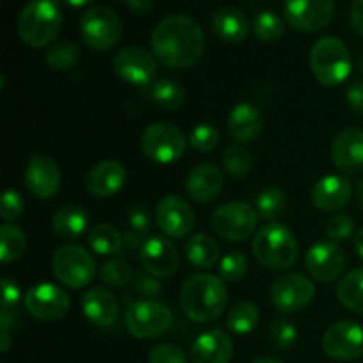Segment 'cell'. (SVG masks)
Masks as SVG:
<instances>
[{
    "instance_id": "1",
    "label": "cell",
    "mask_w": 363,
    "mask_h": 363,
    "mask_svg": "<svg viewBox=\"0 0 363 363\" xmlns=\"http://www.w3.org/2000/svg\"><path fill=\"white\" fill-rule=\"evenodd\" d=\"M151 48L156 59L165 66L176 69L191 67L204 55V32L194 18L172 14L156 25L151 35Z\"/></svg>"
},
{
    "instance_id": "2",
    "label": "cell",
    "mask_w": 363,
    "mask_h": 363,
    "mask_svg": "<svg viewBox=\"0 0 363 363\" xmlns=\"http://www.w3.org/2000/svg\"><path fill=\"white\" fill-rule=\"evenodd\" d=\"M229 293L222 279L209 273H197L183 284L181 307L197 323H211L223 314Z\"/></svg>"
},
{
    "instance_id": "3",
    "label": "cell",
    "mask_w": 363,
    "mask_h": 363,
    "mask_svg": "<svg viewBox=\"0 0 363 363\" xmlns=\"http://www.w3.org/2000/svg\"><path fill=\"white\" fill-rule=\"evenodd\" d=\"M252 252L259 264L273 272H286L298 261V241L291 229L279 222H269L257 230Z\"/></svg>"
},
{
    "instance_id": "4",
    "label": "cell",
    "mask_w": 363,
    "mask_h": 363,
    "mask_svg": "<svg viewBox=\"0 0 363 363\" xmlns=\"http://www.w3.org/2000/svg\"><path fill=\"white\" fill-rule=\"evenodd\" d=\"M62 27V13L55 0H30L18 18V32L32 48L50 45Z\"/></svg>"
},
{
    "instance_id": "5",
    "label": "cell",
    "mask_w": 363,
    "mask_h": 363,
    "mask_svg": "<svg viewBox=\"0 0 363 363\" xmlns=\"http://www.w3.org/2000/svg\"><path fill=\"white\" fill-rule=\"evenodd\" d=\"M353 67L351 53L339 38L326 35L311 50V69L325 87H337L347 80Z\"/></svg>"
},
{
    "instance_id": "6",
    "label": "cell",
    "mask_w": 363,
    "mask_h": 363,
    "mask_svg": "<svg viewBox=\"0 0 363 363\" xmlns=\"http://www.w3.org/2000/svg\"><path fill=\"white\" fill-rule=\"evenodd\" d=\"M53 275L62 286L82 289L96 277V261L85 248L78 245H64L57 248L52 259Z\"/></svg>"
},
{
    "instance_id": "7",
    "label": "cell",
    "mask_w": 363,
    "mask_h": 363,
    "mask_svg": "<svg viewBox=\"0 0 363 363\" xmlns=\"http://www.w3.org/2000/svg\"><path fill=\"white\" fill-rule=\"evenodd\" d=\"M124 323L135 339L149 340L163 335L172 325V312L156 300H138L128 307Z\"/></svg>"
},
{
    "instance_id": "8",
    "label": "cell",
    "mask_w": 363,
    "mask_h": 363,
    "mask_svg": "<svg viewBox=\"0 0 363 363\" xmlns=\"http://www.w3.org/2000/svg\"><path fill=\"white\" fill-rule=\"evenodd\" d=\"M257 211L247 202H227L215 209L211 215V227L220 238L227 241H245L255 233Z\"/></svg>"
},
{
    "instance_id": "9",
    "label": "cell",
    "mask_w": 363,
    "mask_h": 363,
    "mask_svg": "<svg viewBox=\"0 0 363 363\" xmlns=\"http://www.w3.org/2000/svg\"><path fill=\"white\" fill-rule=\"evenodd\" d=\"M142 152L156 163H172L186 151L183 131L169 123H155L147 126L140 138Z\"/></svg>"
},
{
    "instance_id": "10",
    "label": "cell",
    "mask_w": 363,
    "mask_h": 363,
    "mask_svg": "<svg viewBox=\"0 0 363 363\" xmlns=\"http://www.w3.org/2000/svg\"><path fill=\"white\" fill-rule=\"evenodd\" d=\"M80 34L85 45L92 50L105 52L117 45L123 34V25L119 16L108 7H92L82 16Z\"/></svg>"
},
{
    "instance_id": "11",
    "label": "cell",
    "mask_w": 363,
    "mask_h": 363,
    "mask_svg": "<svg viewBox=\"0 0 363 363\" xmlns=\"http://www.w3.org/2000/svg\"><path fill=\"white\" fill-rule=\"evenodd\" d=\"M314 282L308 277L301 273H286L273 284L272 301L282 314H296L314 300Z\"/></svg>"
},
{
    "instance_id": "12",
    "label": "cell",
    "mask_w": 363,
    "mask_h": 363,
    "mask_svg": "<svg viewBox=\"0 0 363 363\" xmlns=\"http://www.w3.org/2000/svg\"><path fill=\"white\" fill-rule=\"evenodd\" d=\"M323 351L337 362H351L363 357V326L354 321H339L323 335Z\"/></svg>"
},
{
    "instance_id": "13",
    "label": "cell",
    "mask_w": 363,
    "mask_h": 363,
    "mask_svg": "<svg viewBox=\"0 0 363 363\" xmlns=\"http://www.w3.org/2000/svg\"><path fill=\"white\" fill-rule=\"evenodd\" d=\"M333 13V0H284L286 21L301 32L323 30L330 25Z\"/></svg>"
},
{
    "instance_id": "14",
    "label": "cell",
    "mask_w": 363,
    "mask_h": 363,
    "mask_svg": "<svg viewBox=\"0 0 363 363\" xmlns=\"http://www.w3.org/2000/svg\"><path fill=\"white\" fill-rule=\"evenodd\" d=\"M25 308L41 321H59L69 311V296L55 284H38L25 294Z\"/></svg>"
},
{
    "instance_id": "15",
    "label": "cell",
    "mask_w": 363,
    "mask_h": 363,
    "mask_svg": "<svg viewBox=\"0 0 363 363\" xmlns=\"http://www.w3.org/2000/svg\"><path fill=\"white\" fill-rule=\"evenodd\" d=\"M305 268L308 275L318 282H333L342 275L346 268V255L335 241H319L308 250L305 257Z\"/></svg>"
},
{
    "instance_id": "16",
    "label": "cell",
    "mask_w": 363,
    "mask_h": 363,
    "mask_svg": "<svg viewBox=\"0 0 363 363\" xmlns=\"http://www.w3.org/2000/svg\"><path fill=\"white\" fill-rule=\"evenodd\" d=\"M156 223L169 238H184L194 230L195 213L184 199L167 195L156 206Z\"/></svg>"
},
{
    "instance_id": "17",
    "label": "cell",
    "mask_w": 363,
    "mask_h": 363,
    "mask_svg": "<svg viewBox=\"0 0 363 363\" xmlns=\"http://www.w3.org/2000/svg\"><path fill=\"white\" fill-rule=\"evenodd\" d=\"M62 176L52 158L45 155H32L25 170V186L32 197L48 201L60 190Z\"/></svg>"
},
{
    "instance_id": "18",
    "label": "cell",
    "mask_w": 363,
    "mask_h": 363,
    "mask_svg": "<svg viewBox=\"0 0 363 363\" xmlns=\"http://www.w3.org/2000/svg\"><path fill=\"white\" fill-rule=\"evenodd\" d=\"M113 69L124 82L147 87L156 73V60L147 50L128 46L113 57Z\"/></svg>"
},
{
    "instance_id": "19",
    "label": "cell",
    "mask_w": 363,
    "mask_h": 363,
    "mask_svg": "<svg viewBox=\"0 0 363 363\" xmlns=\"http://www.w3.org/2000/svg\"><path fill=\"white\" fill-rule=\"evenodd\" d=\"M140 262L145 272L156 279H167L179 268V250L170 240L163 236L149 238L140 248Z\"/></svg>"
},
{
    "instance_id": "20",
    "label": "cell",
    "mask_w": 363,
    "mask_h": 363,
    "mask_svg": "<svg viewBox=\"0 0 363 363\" xmlns=\"http://www.w3.org/2000/svg\"><path fill=\"white\" fill-rule=\"evenodd\" d=\"M312 204L323 213H335L346 208L353 197V184L347 177L330 174L321 177L312 188Z\"/></svg>"
},
{
    "instance_id": "21",
    "label": "cell",
    "mask_w": 363,
    "mask_h": 363,
    "mask_svg": "<svg viewBox=\"0 0 363 363\" xmlns=\"http://www.w3.org/2000/svg\"><path fill=\"white\" fill-rule=\"evenodd\" d=\"M332 162L340 172L357 174L363 170V131L346 128L332 144Z\"/></svg>"
},
{
    "instance_id": "22",
    "label": "cell",
    "mask_w": 363,
    "mask_h": 363,
    "mask_svg": "<svg viewBox=\"0 0 363 363\" xmlns=\"http://www.w3.org/2000/svg\"><path fill=\"white\" fill-rule=\"evenodd\" d=\"M82 311L91 325L106 328L119 318V301L105 287H92L82 298Z\"/></svg>"
},
{
    "instance_id": "23",
    "label": "cell",
    "mask_w": 363,
    "mask_h": 363,
    "mask_svg": "<svg viewBox=\"0 0 363 363\" xmlns=\"http://www.w3.org/2000/svg\"><path fill=\"white\" fill-rule=\"evenodd\" d=\"M234 344L223 330H209L191 346L194 363H229L233 360Z\"/></svg>"
},
{
    "instance_id": "24",
    "label": "cell",
    "mask_w": 363,
    "mask_h": 363,
    "mask_svg": "<svg viewBox=\"0 0 363 363\" xmlns=\"http://www.w3.org/2000/svg\"><path fill=\"white\" fill-rule=\"evenodd\" d=\"M223 188L222 170L211 163L197 165L186 177V194L194 201L208 204L220 195Z\"/></svg>"
},
{
    "instance_id": "25",
    "label": "cell",
    "mask_w": 363,
    "mask_h": 363,
    "mask_svg": "<svg viewBox=\"0 0 363 363\" xmlns=\"http://www.w3.org/2000/svg\"><path fill=\"white\" fill-rule=\"evenodd\" d=\"M262 126H264V117H262L261 110L252 103H240L234 106L227 119V128L234 140L241 142V144H248V142L257 140L261 135Z\"/></svg>"
},
{
    "instance_id": "26",
    "label": "cell",
    "mask_w": 363,
    "mask_h": 363,
    "mask_svg": "<svg viewBox=\"0 0 363 363\" xmlns=\"http://www.w3.org/2000/svg\"><path fill=\"white\" fill-rule=\"evenodd\" d=\"M126 183V169L119 162L106 160L91 169L87 176V188L94 197L108 199L116 195Z\"/></svg>"
},
{
    "instance_id": "27",
    "label": "cell",
    "mask_w": 363,
    "mask_h": 363,
    "mask_svg": "<svg viewBox=\"0 0 363 363\" xmlns=\"http://www.w3.org/2000/svg\"><path fill=\"white\" fill-rule=\"evenodd\" d=\"M213 30L222 41L241 43L250 32V21L241 9L223 7L213 16Z\"/></svg>"
},
{
    "instance_id": "28",
    "label": "cell",
    "mask_w": 363,
    "mask_h": 363,
    "mask_svg": "<svg viewBox=\"0 0 363 363\" xmlns=\"http://www.w3.org/2000/svg\"><path fill=\"white\" fill-rule=\"evenodd\" d=\"M89 216L84 208L74 204H66L55 211L52 218V229L62 240H77L85 233Z\"/></svg>"
},
{
    "instance_id": "29",
    "label": "cell",
    "mask_w": 363,
    "mask_h": 363,
    "mask_svg": "<svg viewBox=\"0 0 363 363\" xmlns=\"http://www.w3.org/2000/svg\"><path fill=\"white\" fill-rule=\"evenodd\" d=\"M144 96L155 105L165 110H179L184 105L186 92L176 80L163 78L144 87Z\"/></svg>"
},
{
    "instance_id": "30",
    "label": "cell",
    "mask_w": 363,
    "mask_h": 363,
    "mask_svg": "<svg viewBox=\"0 0 363 363\" xmlns=\"http://www.w3.org/2000/svg\"><path fill=\"white\" fill-rule=\"evenodd\" d=\"M186 257L195 268L209 269L218 262L220 259V247L213 238L208 234H195L184 245Z\"/></svg>"
},
{
    "instance_id": "31",
    "label": "cell",
    "mask_w": 363,
    "mask_h": 363,
    "mask_svg": "<svg viewBox=\"0 0 363 363\" xmlns=\"http://www.w3.org/2000/svg\"><path fill=\"white\" fill-rule=\"evenodd\" d=\"M339 301L351 312L363 314V268H357L342 277L337 287Z\"/></svg>"
},
{
    "instance_id": "32",
    "label": "cell",
    "mask_w": 363,
    "mask_h": 363,
    "mask_svg": "<svg viewBox=\"0 0 363 363\" xmlns=\"http://www.w3.org/2000/svg\"><path fill=\"white\" fill-rule=\"evenodd\" d=\"M27 236L14 223H4L0 227V261L13 262L25 254Z\"/></svg>"
},
{
    "instance_id": "33",
    "label": "cell",
    "mask_w": 363,
    "mask_h": 363,
    "mask_svg": "<svg viewBox=\"0 0 363 363\" xmlns=\"http://www.w3.org/2000/svg\"><path fill=\"white\" fill-rule=\"evenodd\" d=\"M89 245L99 255H116L123 248V236L110 223H99L89 233Z\"/></svg>"
},
{
    "instance_id": "34",
    "label": "cell",
    "mask_w": 363,
    "mask_h": 363,
    "mask_svg": "<svg viewBox=\"0 0 363 363\" xmlns=\"http://www.w3.org/2000/svg\"><path fill=\"white\" fill-rule=\"evenodd\" d=\"M259 308L250 301H240L227 315V326L238 335H247L257 326Z\"/></svg>"
},
{
    "instance_id": "35",
    "label": "cell",
    "mask_w": 363,
    "mask_h": 363,
    "mask_svg": "<svg viewBox=\"0 0 363 363\" xmlns=\"http://www.w3.org/2000/svg\"><path fill=\"white\" fill-rule=\"evenodd\" d=\"M255 211L266 222L279 218L286 211V195L280 188L268 186L255 199Z\"/></svg>"
},
{
    "instance_id": "36",
    "label": "cell",
    "mask_w": 363,
    "mask_h": 363,
    "mask_svg": "<svg viewBox=\"0 0 363 363\" xmlns=\"http://www.w3.org/2000/svg\"><path fill=\"white\" fill-rule=\"evenodd\" d=\"M80 48L71 41H59L50 46L46 52V62L55 71H67L74 67L80 60Z\"/></svg>"
},
{
    "instance_id": "37",
    "label": "cell",
    "mask_w": 363,
    "mask_h": 363,
    "mask_svg": "<svg viewBox=\"0 0 363 363\" xmlns=\"http://www.w3.org/2000/svg\"><path fill=\"white\" fill-rule=\"evenodd\" d=\"M99 279L108 287H124L133 279V272H131V266L126 261L112 259V261H106L99 268Z\"/></svg>"
},
{
    "instance_id": "38",
    "label": "cell",
    "mask_w": 363,
    "mask_h": 363,
    "mask_svg": "<svg viewBox=\"0 0 363 363\" xmlns=\"http://www.w3.org/2000/svg\"><path fill=\"white\" fill-rule=\"evenodd\" d=\"M254 34L261 41H277L284 34V20L273 11H262L254 20Z\"/></svg>"
},
{
    "instance_id": "39",
    "label": "cell",
    "mask_w": 363,
    "mask_h": 363,
    "mask_svg": "<svg viewBox=\"0 0 363 363\" xmlns=\"http://www.w3.org/2000/svg\"><path fill=\"white\" fill-rule=\"evenodd\" d=\"M223 169L234 177H245L252 169V158L241 145H230L222 155Z\"/></svg>"
},
{
    "instance_id": "40",
    "label": "cell",
    "mask_w": 363,
    "mask_h": 363,
    "mask_svg": "<svg viewBox=\"0 0 363 363\" xmlns=\"http://www.w3.org/2000/svg\"><path fill=\"white\" fill-rule=\"evenodd\" d=\"M220 279L223 282H238L247 275L248 261L241 252H230L220 262Z\"/></svg>"
},
{
    "instance_id": "41",
    "label": "cell",
    "mask_w": 363,
    "mask_h": 363,
    "mask_svg": "<svg viewBox=\"0 0 363 363\" xmlns=\"http://www.w3.org/2000/svg\"><path fill=\"white\" fill-rule=\"evenodd\" d=\"M220 133L213 124H197L190 133V144L195 151L209 152L218 145Z\"/></svg>"
},
{
    "instance_id": "42",
    "label": "cell",
    "mask_w": 363,
    "mask_h": 363,
    "mask_svg": "<svg viewBox=\"0 0 363 363\" xmlns=\"http://www.w3.org/2000/svg\"><path fill=\"white\" fill-rule=\"evenodd\" d=\"M269 339L280 350H289L294 346L298 339V332L294 328V325L287 319L279 318L273 321V325L269 326Z\"/></svg>"
},
{
    "instance_id": "43",
    "label": "cell",
    "mask_w": 363,
    "mask_h": 363,
    "mask_svg": "<svg viewBox=\"0 0 363 363\" xmlns=\"http://www.w3.org/2000/svg\"><path fill=\"white\" fill-rule=\"evenodd\" d=\"M326 236L330 238V241H346L353 236L354 233V220L350 215H333L332 218L326 223Z\"/></svg>"
},
{
    "instance_id": "44",
    "label": "cell",
    "mask_w": 363,
    "mask_h": 363,
    "mask_svg": "<svg viewBox=\"0 0 363 363\" xmlns=\"http://www.w3.org/2000/svg\"><path fill=\"white\" fill-rule=\"evenodd\" d=\"M25 202L21 195L14 190L4 191L2 195V206H0V218L4 223H13L14 220L20 218L23 215Z\"/></svg>"
},
{
    "instance_id": "45",
    "label": "cell",
    "mask_w": 363,
    "mask_h": 363,
    "mask_svg": "<svg viewBox=\"0 0 363 363\" xmlns=\"http://www.w3.org/2000/svg\"><path fill=\"white\" fill-rule=\"evenodd\" d=\"M133 293L142 300H152V298L162 296L163 287L162 282H158V279L151 273H138L133 277Z\"/></svg>"
},
{
    "instance_id": "46",
    "label": "cell",
    "mask_w": 363,
    "mask_h": 363,
    "mask_svg": "<svg viewBox=\"0 0 363 363\" xmlns=\"http://www.w3.org/2000/svg\"><path fill=\"white\" fill-rule=\"evenodd\" d=\"M149 363H188V360L177 346L160 344L149 354Z\"/></svg>"
},
{
    "instance_id": "47",
    "label": "cell",
    "mask_w": 363,
    "mask_h": 363,
    "mask_svg": "<svg viewBox=\"0 0 363 363\" xmlns=\"http://www.w3.org/2000/svg\"><path fill=\"white\" fill-rule=\"evenodd\" d=\"M130 225L131 230L137 233L138 236H147L149 230H151V213L145 206H137V208L131 209Z\"/></svg>"
},
{
    "instance_id": "48",
    "label": "cell",
    "mask_w": 363,
    "mask_h": 363,
    "mask_svg": "<svg viewBox=\"0 0 363 363\" xmlns=\"http://www.w3.org/2000/svg\"><path fill=\"white\" fill-rule=\"evenodd\" d=\"M20 301V289L11 279H2V311H16Z\"/></svg>"
},
{
    "instance_id": "49",
    "label": "cell",
    "mask_w": 363,
    "mask_h": 363,
    "mask_svg": "<svg viewBox=\"0 0 363 363\" xmlns=\"http://www.w3.org/2000/svg\"><path fill=\"white\" fill-rule=\"evenodd\" d=\"M346 98L351 108L357 113H360V116H363V80L351 82L350 87H347Z\"/></svg>"
},
{
    "instance_id": "50",
    "label": "cell",
    "mask_w": 363,
    "mask_h": 363,
    "mask_svg": "<svg viewBox=\"0 0 363 363\" xmlns=\"http://www.w3.org/2000/svg\"><path fill=\"white\" fill-rule=\"evenodd\" d=\"M350 23L358 35H363V0H354L351 4Z\"/></svg>"
},
{
    "instance_id": "51",
    "label": "cell",
    "mask_w": 363,
    "mask_h": 363,
    "mask_svg": "<svg viewBox=\"0 0 363 363\" xmlns=\"http://www.w3.org/2000/svg\"><path fill=\"white\" fill-rule=\"evenodd\" d=\"M119 2H123L124 6H128L131 11H135L138 14L149 13V9L152 6V0H119Z\"/></svg>"
},
{
    "instance_id": "52",
    "label": "cell",
    "mask_w": 363,
    "mask_h": 363,
    "mask_svg": "<svg viewBox=\"0 0 363 363\" xmlns=\"http://www.w3.org/2000/svg\"><path fill=\"white\" fill-rule=\"evenodd\" d=\"M142 240H144V238L138 236L137 233L131 230V233H126L123 236V247L126 248V250H137V248H142V245H144Z\"/></svg>"
},
{
    "instance_id": "53",
    "label": "cell",
    "mask_w": 363,
    "mask_h": 363,
    "mask_svg": "<svg viewBox=\"0 0 363 363\" xmlns=\"http://www.w3.org/2000/svg\"><path fill=\"white\" fill-rule=\"evenodd\" d=\"M354 250L360 255V259H363V227L354 234Z\"/></svg>"
},
{
    "instance_id": "54",
    "label": "cell",
    "mask_w": 363,
    "mask_h": 363,
    "mask_svg": "<svg viewBox=\"0 0 363 363\" xmlns=\"http://www.w3.org/2000/svg\"><path fill=\"white\" fill-rule=\"evenodd\" d=\"M9 346H11L9 332H2L0 333V351H2V353H7Z\"/></svg>"
},
{
    "instance_id": "55",
    "label": "cell",
    "mask_w": 363,
    "mask_h": 363,
    "mask_svg": "<svg viewBox=\"0 0 363 363\" xmlns=\"http://www.w3.org/2000/svg\"><path fill=\"white\" fill-rule=\"evenodd\" d=\"M354 199H357L358 206L363 209V179L357 184V188H354Z\"/></svg>"
},
{
    "instance_id": "56",
    "label": "cell",
    "mask_w": 363,
    "mask_h": 363,
    "mask_svg": "<svg viewBox=\"0 0 363 363\" xmlns=\"http://www.w3.org/2000/svg\"><path fill=\"white\" fill-rule=\"evenodd\" d=\"M62 2L71 7H84V6H89V4H92L94 0H62Z\"/></svg>"
},
{
    "instance_id": "57",
    "label": "cell",
    "mask_w": 363,
    "mask_h": 363,
    "mask_svg": "<svg viewBox=\"0 0 363 363\" xmlns=\"http://www.w3.org/2000/svg\"><path fill=\"white\" fill-rule=\"evenodd\" d=\"M254 363H284V362L277 360V358H272V357H262V358H257Z\"/></svg>"
}]
</instances>
